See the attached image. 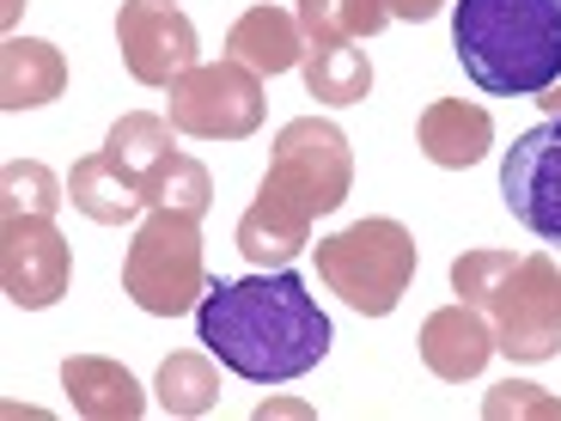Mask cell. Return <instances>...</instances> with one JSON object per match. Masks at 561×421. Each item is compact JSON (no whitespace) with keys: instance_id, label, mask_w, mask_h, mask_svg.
Returning a JSON list of instances; mask_svg holds the SVG:
<instances>
[{"instance_id":"cell-12","label":"cell","mask_w":561,"mask_h":421,"mask_svg":"<svg viewBox=\"0 0 561 421\" xmlns=\"http://www.w3.org/2000/svg\"><path fill=\"white\" fill-rule=\"evenodd\" d=\"M61 391H68L73 416L85 421H135L147 409V391L135 385V373L123 361H104V354H68Z\"/></svg>"},{"instance_id":"cell-14","label":"cell","mask_w":561,"mask_h":421,"mask_svg":"<svg viewBox=\"0 0 561 421\" xmlns=\"http://www.w3.org/2000/svg\"><path fill=\"white\" fill-rule=\"evenodd\" d=\"M68 86V61L56 43L43 37H7L0 43V104L7 111H43L61 99Z\"/></svg>"},{"instance_id":"cell-26","label":"cell","mask_w":561,"mask_h":421,"mask_svg":"<svg viewBox=\"0 0 561 421\" xmlns=\"http://www.w3.org/2000/svg\"><path fill=\"white\" fill-rule=\"evenodd\" d=\"M385 25H391V7H385V0H342V31H348L354 43L379 37Z\"/></svg>"},{"instance_id":"cell-16","label":"cell","mask_w":561,"mask_h":421,"mask_svg":"<svg viewBox=\"0 0 561 421\" xmlns=\"http://www.w3.org/2000/svg\"><path fill=\"white\" fill-rule=\"evenodd\" d=\"M306 244H311V214L287 208V202H275V196H256L251 208H244V220H239L244 263H256V269H294L299 257H306Z\"/></svg>"},{"instance_id":"cell-25","label":"cell","mask_w":561,"mask_h":421,"mask_svg":"<svg viewBox=\"0 0 561 421\" xmlns=\"http://www.w3.org/2000/svg\"><path fill=\"white\" fill-rule=\"evenodd\" d=\"M299 31H306V43H348L342 0H299Z\"/></svg>"},{"instance_id":"cell-15","label":"cell","mask_w":561,"mask_h":421,"mask_svg":"<svg viewBox=\"0 0 561 421\" xmlns=\"http://www.w3.org/2000/svg\"><path fill=\"white\" fill-rule=\"evenodd\" d=\"M226 56L244 61L256 73H287L306 61V31L299 13H280V7H251L239 13V25L226 31Z\"/></svg>"},{"instance_id":"cell-10","label":"cell","mask_w":561,"mask_h":421,"mask_svg":"<svg viewBox=\"0 0 561 421\" xmlns=\"http://www.w3.org/2000/svg\"><path fill=\"white\" fill-rule=\"evenodd\" d=\"M116 49H123V68L140 86H171L178 73L196 68V25L171 0H123Z\"/></svg>"},{"instance_id":"cell-1","label":"cell","mask_w":561,"mask_h":421,"mask_svg":"<svg viewBox=\"0 0 561 421\" xmlns=\"http://www.w3.org/2000/svg\"><path fill=\"white\" fill-rule=\"evenodd\" d=\"M202 349L251 385H287L330 354V318L294 269L208 281L196 306Z\"/></svg>"},{"instance_id":"cell-18","label":"cell","mask_w":561,"mask_h":421,"mask_svg":"<svg viewBox=\"0 0 561 421\" xmlns=\"http://www.w3.org/2000/svg\"><path fill=\"white\" fill-rule=\"evenodd\" d=\"M171 153H178V128H171V116H153V111L116 116L111 135H104V159H111L123 178H135V190L153 178Z\"/></svg>"},{"instance_id":"cell-17","label":"cell","mask_w":561,"mask_h":421,"mask_svg":"<svg viewBox=\"0 0 561 421\" xmlns=\"http://www.w3.org/2000/svg\"><path fill=\"white\" fill-rule=\"evenodd\" d=\"M68 202L85 214V220H99V226H135L140 214H147V196L135 190V178H123V171H116L104 153L73 159Z\"/></svg>"},{"instance_id":"cell-2","label":"cell","mask_w":561,"mask_h":421,"mask_svg":"<svg viewBox=\"0 0 561 421\" xmlns=\"http://www.w3.org/2000/svg\"><path fill=\"white\" fill-rule=\"evenodd\" d=\"M451 49L489 99H543L561 80V0H458Z\"/></svg>"},{"instance_id":"cell-24","label":"cell","mask_w":561,"mask_h":421,"mask_svg":"<svg viewBox=\"0 0 561 421\" xmlns=\"http://www.w3.org/2000/svg\"><path fill=\"white\" fill-rule=\"evenodd\" d=\"M482 416L501 421V416H561V397H543L537 385H494Z\"/></svg>"},{"instance_id":"cell-21","label":"cell","mask_w":561,"mask_h":421,"mask_svg":"<svg viewBox=\"0 0 561 421\" xmlns=\"http://www.w3.org/2000/svg\"><path fill=\"white\" fill-rule=\"evenodd\" d=\"M140 196H147V208H178V214H196V220H202V214H208V202H214V178H208V166H202V159L171 153L153 178L140 183Z\"/></svg>"},{"instance_id":"cell-13","label":"cell","mask_w":561,"mask_h":421,"mask_svg":"<svg viewBox=\"0 0 561 421\" xmlns=\"http://www.w3.org/2000/svg\"><path fill=\"white\" fill-rule=\"evenodd\" d=\"M415 140L439 171H470L494 147V116L482 104H463V99H434L421 111Z\"/></svg>"},{"instance_id":"cell-22","label":"cell","mask_w":561,"mask_h":421,"mask_svg":"<svg viewBox=\"0 0 561 421\" xmlns=\"http://www.w3.org/2000/svg\"><path fill=\"white\" fill-rule=\"evenodd\" d=\"M61 202H68V178H56L37 159H13V166L0 171V208L7 214H49L56 220Z\"/></svg>"},{"instance_id":"cell-20","label":"cell","mask_w":561,"mask_h":421,"mask_svg":"<svg viewBox=\"0 0 561 421\" xmlns=\"http://www.w3.org/2000/svg\"><path fill=\"white\" fill-rule=\"evenodd\" d=\"M153 397L165 416H208L214 403H220V373H214V354L208 349H178L165 354V366H159L153 379Z\"/></svg>"},{"instance_id":"cell-8","label":"cell","mask_w":561,"mask_h":421,"mask_svg":"<svg viewBox=\"0 0 561 421\" xmlns=\"http://www.w3.org/2000/svg\"><path fill=\"white\" fill-rule=\"evenodd\" d=\"M501 202L506 214L543 244H561V116L525 128L501 159Z\"/></svg>"},{"instance_id":"cell-6","label":"cell","mask_w":561,"mask_h":421,"mask_svg":"<svg viewBox=\"0 0 561 421\" xmlns=\"http://www.w3.org/2000/svg\"><path fill=\"white\" fill-rule=\"evenodd\" d=\"M165 116L190 140H244L263 128V73L244 61H196L165 86Z\"/></svg>"},{"instance_id":"cell-19","label":"cell","mask_w":561,"mask_h":421,"mask_svg":"<svg viewBox=\"0 0 561 421\" xmlns=\"http://www.w3.org/2000/svg\"><path fill=\"white\" fill-rule=\"evenodd\" d=\"M299 73H306V92L318 104H360L373 99V61H366L360 43H306V61H299Z\"/></svg>"},{"instance_id":"cell-4","label":"cell","mask_w":561,"mask_h":421,"mask_svg":"<svg viewBox=\"0 0 561 421\" xmlns=\"http://www.w3.org/2000/svg\"><path fill=\"white\" fill-rule=\"evenodd\" d=\"M123 294L153 318H183L208 294L202 275V220L178 208H147L123 257Z\"/></svg>"},{"instance_id":"cell-28","label":"cell","mask_w":561,"mask_h":421,"mask_svg":"<svg viewBox=\"0 0 561 421\" xmlns=\"http://www.w3.org/2000/svg\"><path fill=\"white\" fill-rule=\"evenodd\" d=\"M537 104H543V111H549V116H561V80H556V86H549V92H543V99H537Z\"/></svg>"},{"instance_id":"cell-27","label":"cell","mask_w":561,"mask_h":421,"mask_svg":"<svg viewBox=\"0 0 561 421\" xmlns=\"http://www.w3.org/2000/svg\"><path fill=\"white\" fill-rule=\"evenodd\" d=\"M391 7V19H409V25H427V19L446 7V0H385Z\"/></svg>"},{"instance_id":"cell-23","label":"cell","mask_w":561,"mask_h":421,"mask_svg":"<svg viewBox=\"0 0 561 421\" xmlns=\"http://www.w3.org/2000/svg\"><path fill=\"white\" fill-rule=\"evenodd\" d=\"M513 269H519V257H513V251H463L458 263H451V294H458L463 306L489 311V299L506 287Z\"/></svg>"},{"instance_id":"cell-11","label":"cell","mask_w":561,"mask_h":421,"mask_svg":"<svg viewBox=\"0 0 561 421\" xmlns=\"http://www.w3.org/2000/svg\"><path fill=\"white\" fill-rule=\"evenodd\" d=\"M494 354V323L489 311L477 306H439L434 318L421 323V361H427V373L446 385H463V379H477L482 366H489Z\"/></svg>"},{"instance_id":"cell-7","label":"cell","mask_w":561,"mask_h":421,"mask_svg":"<svg viewBox=\"0 0 561 421\" xmlns=\"http://www.w3.org/2000/svg\"><path fill=\"white\" fill-rule=\"evenodd\" d=\"M494 349L506 361H556L561 354V263L549 251H525L506 287L489 299Z\"/></svg>"},{"instance_id":"cell-3","label":"cell","mask_w":561,"mask_h":421,"mask_svg":"<svg viewBox=\"0 0 561 421\" xmlns=\"http://www.w3.org/2000/svg\"><path fill=\"white\" fill-rule=\"evenodd\" d=\"M415 232L403 220H354L330 239H318V275L330 294H342L354 311L366 318H385L397 311V299L409 294L415 281Z\"/></svg>"},{"instance_id":"cell-9","label":"cell","mask_w":561,"mask_h":421,"mask_svg":"<svg viewBox=\"0 0 561 421\" xmlns=\"http://www.w3.org/2000/svg\"><path fill=\"white\" fill-rule=\"evenodd\" d=\"M73 281V251L56 232L49 214H7L0 220V287L25 311H43L68 294Z\"/></svg>"},{"instance_id":"cell-5","label":"cell","mask_w":561,"mask_h":421,"mask_svg":"<svg viewBox=\"0 0 561 421\" xmlns=\"http://www.w3.org/2000/svg\"><path fill=\"white\" fill-rule=\"evenodd\" d=\"M348 183H354L348 135L323 116H299L275 135V159H268L256 196H275L318 220V214H336L348 202Z\"/></svg>"}]
</instances>
